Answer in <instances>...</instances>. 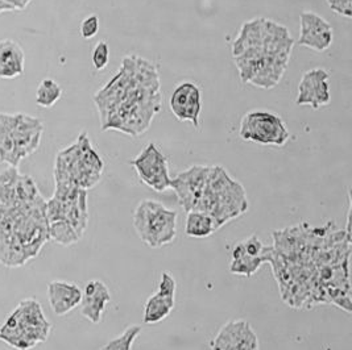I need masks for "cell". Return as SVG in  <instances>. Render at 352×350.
Listing matches in <instances>:
<instances>
[{
  "mask_svg": "<svg viewBox=\"0 0 352 350\" xmlns=\"http://www.w3.org/2000/svg\"><path fill=\"white\" fill-rule=\"evenodd\" d=\"M247 209L248 200L241 183L222 166H211L205 190L192 211L208 213L219 229Z\"/></svg>",
  "mask_w": 352,
  "mask_h": 350,
  "instance_id": "obj_1",
  "label": "cell"
},
{
  "mask_svg": "<svg viewBox=\"0 0 352 350\" xmlns=\"http://www.w3.org/2000/svg\"><path fill=\"white\" fill-rule=\"evenodd\" d=\"M49 328L40 304L30 299L21 303L0 328V338L16 349L27 350L38 341H45Z\"/></svg>",
  "mask_w": 352,
  "mask_h": 350,
  "instance_id": "obj_2",
  "label": "cell"
},
{
  "mask_svg": "<svg viewBox=\"0 0 352 350\" xmlns=\"http://www.w3.org/2000/svg\"><path fill=\"white\" fill-rule=\"evenodd\" d=\"M133 226L148 246L161 248L176 239L177 212L159 202L143 200L135 209Z\"/></svg>",
  "mask_w": 352,
  "mask_h": 350,
  "instance_id": "obj_3",
  "label": "cell"
},
{
  "mask_svg": "<svg viewBox=\"0 0 352 350\" xmlns=\"http://www.w3.org/2000/svg\"><path fill=\"white\" fill-rule=\"evenodd\" d=\"M239 135L245 141L273 146H284L290 137L284 120L277 113L268 111L245 113L241 119Z\"/></svg>",
  "mask_w": 352,
  "mask_h": 350,
  "instance_id": "obj_4",
  "label": "cell"
},
{
  "mask_svg": "<svg viewBox=\"0 0 352 350\" xmlns=\"http://www.w3.org/2000/svg\"><path fill=\"white\" fill-rule=\"evenodd\" d=\"M0 121L10 129L14 137L17 165L38 149L44 132L40 119L27 113H0Z\"/></svg>",
  "mask_w": 352,
  "mask_h": 350,
  "instance_id": "obj_5",
  "label": "cell"
},
{
  "mask_svg": "<svg viewBox=\"0 0 352 350\" xmlns=\"http://www.w3.org/2000/svg\"><path fill=\"white\" fill-rule=\"evenodd\" d=\"M139 178L155 191L164 192L170 189L172 178L169 175L168 159L162 154L156 143H148L144 150L129 162Z\"/></svg>",
  "mask_w": 352,
  "mask_h": 350,
  "instance_id": "obj_6",
  "label": "cell"
},
{
  "mask_svg": "<svg viewBox=\"0 0 352 350\" xmlns=\"http://www.w3.org/2000/svg\"><path fill=\"white\" fill-rule=\"evenodd\" d=\"M329 80V73L322 67L307 70L300 80L296 104L310 106L314 110L327 106L331 100Z\"/></svg>",
  "mask_w": 352,
  "mask_h": 350,
  "instance_id": "obj_7",
  "label": "cell"
},
{
  "mask_svg": "<svg viewBox=\"0 0 352 350\" xmlns=\"http://www.w3.org/2000/svg\"><path fill=\"white\" fill-rule=\"evenodd\" d=\"M208 172L210 166H192L172 178L170 189L176 191L178 202L186 212L194 209L205 190Z\"/></svg>",
  "mask_w": 352,
  "mask_h": 350,
  "instance_id": "obj_8",
  "label": "cell"
},
{
  "mask_svg": "<svg viewBox=\"0 0 352 350\" xmlns=\"http://www.w3.org/2000/svg\"><path fill=\"white\" fill-rule=\"evenodd\" d=\"M272 248H265L263 242L252 235L239 242L232 252L231 272L244 277L254 275L263 262H268Z\"/></svg>",
  "mask_w": 352,
  "mask_h": 350,
  "instance_id": "obj_9",
  "label": "cell"
},
{
  "mask_svg": "<svg viewBox=\"0 0 352 350\" xmlns=\"http://www.w3.org/2000/svg\"><path fill=\"white\" fill-rule=\"evenodd\" d=\"M300 19L301 33L297 41L300 45L316 51H324L331 47L334 32L326 19L311 11H304Z\"/></svg>",
  "mask_w": 352,
  "mask_h": 350,
  "instance_id": "obj_10",
  "label": "cell"
},
{
  "mask_svg": "<svg viewBox=\"0 0 352 350\" xmlns=\"http://www.w3.org/2000/svg\"><path fill=\"white\" fill-rule=\"evenodd\" d=\"M170 111L181 121H190L199 127L201 113V89L194 82H182L177 86L169 100Z\"/></svg>",
  "mask_w": 352,
  "mask_h": 350,
  "instance_id": "obj_11",
  "label": "cell"
},
{
  "mask_svg": "<svg viewBox=\"0 0 352 350\" xmlns=\"http://www.w3.org/2000/svg\"><path fill=\"white\" fill-rule=\"evenodd\" d=\"M211 350H258L257 336L247 321H230L214 338Z\"/></svg>",
  "mask_w": 352,
  "mask_h": 350,
  "instance_id": "obj_12",
  "label": "cell"
},
{
  "mask_svg": "<svg viewBox=\"0 0 352 350\" xmlns=\"http://www.w3.org/2000/svg\"><path fill=\"white\" fill-rule=\"evenodd\" d=\"M176 281L169 272H162L159 290L145 303V324H157L168 318L175 308Z\"/></svg>",
  "mask_w": 352,
  "mask_h": 350,
  "instance_id": "obj_13",
  "label": "cell"
},
{
  "mask_svg": "<svg viewBox=\"0 0 352 350\" xmlns=\"http://www.w3.org/2000/svg\"><path fill=\"white\" fill-rule=\"evenodd\" d=\"M111 301V294L107 286L102 281H90L86 283L82 291V299L80 307L82 316L98 324L102 320V315L106 310V305Z\"/></svg>",
  "mask_w": 352,
  "mask_h": 350,
  "instance_id": "obj_14",
  "label": "cell"
},
{
  "mask_svg": "<svg viewBox=\"0 0 352 350\" xmlns=\"http://www.w3.org/2000/svg\"><path fill=\"white\" fill-rule=\"evenodd\" d=\"M48 299L53 312L57 316H64L80 305L82 290L74 283L53 281L48 285Z\"/></svg>",
  "mask_w": 352,
  "mask_h": 350,
  "instance_id": "obj_15",
  "label": "cell"
},
{
  "mask_svg": "<svg viewBox=\"0 0 352 350\" xmlns=\"http://www.w3.org/2000/svg\"><path fill=\"white\" fill-rule=\"evenodd\" d=\"M24 50L14 40L0 41V78L14 80L24 73Z\"/></svg>",
  "mask_w": 352,
  "mask_h": 350,
  "instance_id": "obj_16",
  "label": "cell"
},
{
  "mask_svg": "<svg viewBox=\"0 0 352 350\" xmlns=\"http://www.w3.org/2000/svg\"><path fill=\"white\" fill-rule=\"evenodd\" d=\"M264 20H265L264 17L252 19L241 25L239 36L235 38V41L232 44V56L234 57L239 56L247 49L261 47Z\"/></svg>",
  "mask_w": 352,
  "mask_h": 350,
  "instance_id": "obj_17",
  "label": "cell"
},
{
  "mask_svg": "<svg viewBox=\"0 0 352 350\" xmlns=\"http://www.w3.org/2000/svg\"><path fill=\"white\" fill-rule=\"evenodd\" d=\"M218 229L214 219L205 212L190 211L188 212L185 233L194 239H205L211 236Z\"/></svg>",
  "mask_w": 352,
  "mask_h": 350,
  "instance_id": "obj_18",
  "label": "cell"
},
{
  "mask_svg": "<svg viewBox=\"0 0 352 350\" xmlns=\"http://www.w3.org/2000/svg\"><path fill=\"white\" fill-rule=\"evenodd\" d=\"M63 96V89L56 80H43L40 82L37 91H36V103L40 107L49 108L53 107Z\"/></svg>",
  "mask_w": 352,
  "mask_h": 350,
  "instance_id": "obj_19",
  "label": "cell"
},
{
  "mask_svg": "<svg viewBox=\"0 0 352 350\" xmlns=\"http://www.w3.org/2000/svg\"><path fill=\"white\" fill-rule=\"evenodd\" d=\"M49 239H52L64 246H69V245L77 242L80 237L70 224L65 220H61V222L49 224Z\"/></svg>",
  "mask_w": 352,
  "mask_h": 350,
  "instance_id": "obj_20",
  "label": "cell"
},
{
  "mask_svg": "<svg viewBox=\"0 0 352 350\" xmlns=\"http://www.w3.org/2000/svg\"><path fill=\"white\" fill-rule=\"evenodd\" d=\"M40 196L37 186L30 175H19L16 182L17 206L31 203Z\"/></svg>",
  "mask_w": 352,
  "mask_h": 350,
  "instance_id": "obj_21",
  "label": "cell"
},
{
  "mask_svg": "<svg viewBox=\"0 0 352 350\" xmlns=\"http://www.w3.org/2000/svg\"><path fill=\"white\" fill-rule=\"evenodd\" d=\"M0 162L8 163L12 167H17L16 159H15V141L10 132L0 121Z\"/></svg>",
  "mask_w": 352,
  "mask_h": 350,
  "instance_id": "obj_22",
  "label": "cell"
},
{
  "mask_svg": "<svg viewBox=\"0 0 352 350\" xmlns=\"http://www.w3.org/2000/svg\"><path fill=\"white\" fill-rule=\"evenodd\" d=\"M140 332H142V329L139 325L129 327L123 334L111 340L100 350H132V345Z\"/></svg>",
  "mask_w": 352,
  "mask_h": 350,
  "instance_id": "obj_23",
  "label": "cell"
},
{
  "mask_svg": "<svg viewBox=\"0 0 352 350\" xmlns=\"http://www.w3.org/2000/svg\"><path fill=\"white\" fill-rule=\"evenodd\" d=\"M110 60V48L106 41H99L93 50V65L98 71L106 69Z\"/></svg>",
  "mask_w": 352,
  "mask_h": 350,
  "instance_id": "obj_24",
  "label": "cell"
},
{
  "mask_svg": "<svg viewBox=\"0 0 352 350\" xmlns=\"http://www.w3.org/2000/svg\"><path fill=\"white\" fill-rule=\"evenodd\" d=\"M99 31V17L96 15H90L85 17L80 23V36L86 40L96 37Z\"/></svg>",
  "mask_w": 352,
  "mask_h": 350,
  "instance_id": "obj_25",
  "label": "cell"
},
{
  "mask_svg": "<svg viewBox=\"0 0 352 350\" xmlns=\"http://www.w3.org/2000/svg\"><path fill=\"white\" fill-rule=\"evenodd\" d=\"M31 0H0V14L4 11H21Z\"/></svg>",
  "mask_w": 352,
  "mask_h": 350,
  "instance_id": "obj_26",
  "label": "cell"
},
{
  "mask_svg": "<svg viewBox=\"0 0 352 350\" xmlns=\"http://www.w3.org/2000/svg\"><path fill=\"white\" fill-rule=\"evenodd\" d=\"M326 1H327V3H330V1H331V0H326Z\"/></svg>",
  "mask_w": 352,
  "mask_h": 350,
  "instance_id": "obj_27",
  "label": "cell"
}]
</instances>
